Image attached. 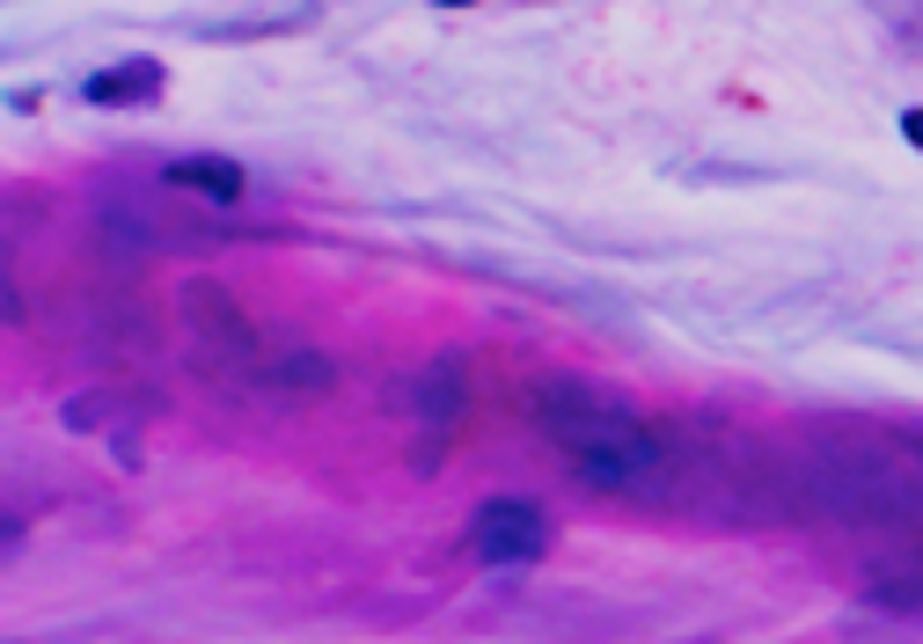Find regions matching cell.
<instances>
[{
	"label": "cell",
	"instance_id": "1",
	"mask_svg": "<svg viewBox=\"0 0 923 644\" xmlns=\"http://www.w3.org/2000/svg\"><path fill=\"white\" fill-rule=\"evenodd\" d=\"M689 476H697V498H711L718 521H740V527L814 521V498H806L799 462L769 454L755 433H733V425L689 433Z\"/></svg>",
	"mask_w": 923,
	"mask_h": 644
},
{
	"label": "cell",
	"instance_id": "2",
	"mask_svg": "<svg viewBox=\"0 0 923 644\" xmlns=\"http://www.w3.org/2000/svg\"><path fill=\"white\" fill-rule=\"evenodd\" d=\"M521 418L536 425L550 447H564L572 462L579 454H616V447H630V439H645V425H652V418H638L630 403L601 396V388L572 382V374H536V382L521 388Z\"/></svg>",
	"mask_w": 923,
	"mask_h": 644
},
{
	"label": "cell",
	"instance_id": "3",
	"mask_svg": "<svg viewBox=\"0 0 923 644\" xmlns=\"http://www.w3.org/2000/svg\"><path fill=\"white\" fill-rule=\"evenodd\" d=\"M176 315L192 323V366L206 374V382L257 388V374H264V330H257V315L227 294L220 279H184V286H176Z\"/></svg>",
	"mask_w": 923,
	"mask_h": 644
},
{
	"label": "cell",
	"instance_id": "4",
	"mask_svg": "<svg viewBox=\"0 0 923 644\" xmlns=\"http://www.w3.org/2000/svg\"><path fill=\"white\" fill-rule=\"evenodd\" d=\"M96 242H104L110 271H132L147 257H176V249L220 242V227L192 220L184 206H140V198H104L96 206Z\"/></svg>",
	"mask_w": 923,
	"mask_h": 644
},
{
	"label": "cell",
	"instance_id": "5",
	"mask_svg": "<svg viewBox=\"0 0 923 644\" xmlns=\"http://www.w3.org/2000/svg\"><path fill=\"white\" fill-rule=\"evenodd\" d=\"M81 345L110 366H132V359H155L161 351V323H155V300L132 294L125 271L96 294H81Z\"/></svg>",
	"mask_w": 923,
	"mask_h": 644
},
{
	"label": "cell",
	"instance_id": "6",
	"mask_svg": "<svg viewBox=\"0 0 923 644\" xmlns=\"http://www.w3.org/2000/svg\"><path fill=\"white\" fill-rule=\"evenodd\" d=\"M550 549V521L528 498H484L470 521V557L484 564H536Z\"/></svg>",
	"mask_w": 923,
	"mask_h": 644
},
{
	"label": "cell",
	"instance_id": "7",
	"mask_svg": "<svg viewBox=\"0 0 923 644\" xmlns=\"http://www.w3.org/2000/svg\"><path fill=\"white\" fill-rule=\"evenodd\" d=\"M396 403H403V410H419V425H425V433H440V439H448V433H454V418H462V403H470L462 359H440V366H425V374H411V382L396 388Z\"/></svg>",
	"mask_w": 923,
	"mask_h": 644
},
{
	"label": "cell",
	"instance_id": "8",
	"mask_svg": "<svg viewBox=\"0 0 923 644\" xmlns=\"http://www.w3.org/2000/svg\"><path fill=\"white\" fill-rule=\"evenodd\" d=\"M257 388H264V396H286V403H315V396H331V388H337V359H331V351H315V345H286V351L264 359Z\"/></svg>",
	"mask_w": 923,
	"mask_h": 644
},
{
	"label": "cell",
	"instance_id": "9",
	"mask_svg": "<svg viewBox=\"0 0 923 644\" xmlns=\"http://www.w3.org/2000/svg\"><path fill=\"white\" fill-rule=\"evenodd\" d=\"M161 176H169L176 191H198V198H213V206H243V191H249L243 161H220V155H184V161H169Z\"/></svg>",
	"mask_w": 923,
	"mask_h": 644
},
{
	"label": "cell",
	"instance_id": "10",
	"mask_svg": "<svg viewBox=\"0 0 923 644\" xmlns=\"http://www.w3.org/2000/svg\"><path fill=\"white\" fill-rule=\"evenodd\" d=\"M865 601L887 608V615H923V557L865 564Z\"/></svg>",
	"mask_w": 923,
	"mask_h": 644
},
{
	"label": "cell",
	"instance_id": "11",
	"mask_svg": "<svg viewBox=\"0 0 923 644\" xmlns=\"http://www.w3.org/2000/svg\"><path fill=\"white\" fill-rule=\"evenodd\" d=\"M161 88V67L155 59H125V67H110V73H88V103H147Z\"/></svg>",
	"mask_w": 923,
	"mask_h": 644
},
{
	"label": "cell",
	"instance_id": "12",
	"mask_svg": "<svg viewBox=\"0 0 923 644\" xmlns=\"http://www.w3.org/2000/svg\"><path fill=\"white\" fill-rule=\"evenodd\" d=\"M59 418L67 433H125V418H140V396H73Z\"/></svg>",
	"mask_w": 923,
	"mask_h": 644
},
{
	"label": "cell",
	"instance_id": "13",
	"mask_svg": "<svg viewBox=\"0 0 923 644\" xmlns=\"http://www.w3.org/2000/svg\"><path fill=\"white\" fill-rule=\"evenodd\" d=\"M902 132H909V140L923 147V110H902Z\"/></svg>",
	"mask_w": 923,
	"mask_h": 644
},
{
	"label": "cell",
	"instance_id": "14",
	"mask_svg": "<svg viewBox=\"0 0 923 644\" xmlns=\"http://www.w3.org/2000/svg\"><path fill=\"white\" fill-rule=\"evenodd\" d=\"M909 454H916V462H923V433H909Z\"/></svg>",
	"mask_w": 923,
	"mask_h": 644
},
{
	"label": "cell",
	"instance_id": "15",
	"mask_svg": "<svg viewBox=\"0 0 923 644\" xmlns=\"http://www.w3.org/2000/svg\"><path fill=\"white\" fill-rule=\"evenodd\" d=\"M440 8H470V0H440Z\"/></svg>",
	"mask_w": 923,
	"mask_h": 644
},
{
	"label": "cell",
	"instance_id": "16",
	"mask_svg": "<svg viewBox=\"0 0 923 644\" xmlns=\"http://www.w3.org/2000/svg\"><path fill=\"white\" fill-rule=\"evenodd\" d=\"M916 542H923V535H916Z\"/></svg>",
	"mask_w": 923,
	"mask_h": 644
}]
</instances>
